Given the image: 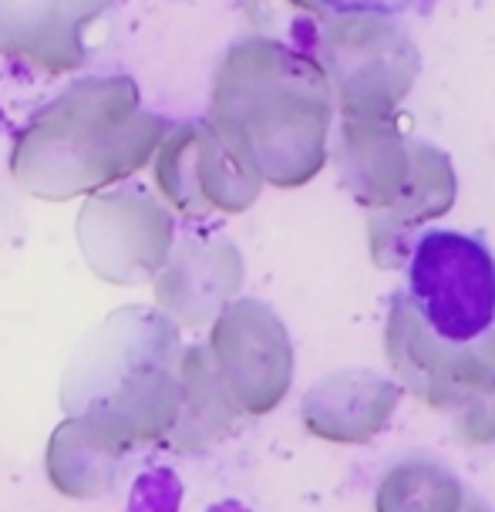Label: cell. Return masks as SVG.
Here are the masks:
<instances>
[{
	"label": "cell",
	"mask_w": 495,
	"mask_h": 512,
	"mask_svg": "<svg viewBox=\"0 0 495 512\" xmlns=\"http://www.w3.org/2000/svg\"><path fill=\"white\" fill-rule=\"evenodd\" d=\"M330 115L320 64L287 44L246 38L216 64L206 122L270 186H307L327 166Z\"/></svg>",
	"instance_id": "1"
},
{
	"label": "cell",
	"mask_w": 495,
	"mask_h": 512,
	"mask_svg": "<svg viewBox=\"0 0 495 512\" xmlns=\"http://www.w3.org/2000/svg\"><path fill=\"white\" fill-rule=\"evenodd\" d=\"M169 128L142 108L135 78L85 75L17 128L11 179L44 203L98 196L149 166Z\"/></svg>",
	"instance_id": "2"
},
{
	"label": "cell",
	"mask_w": 495,
	"mask_h": 512,
	"mask_svg": "<svg viewBox=\"0 0 495 512\" xmlns=\"http://www.w3.org/2000/svg\"><path fill=\"white\" fill-rule=\"evenodd\" d=\"M179 327L152 307H122L71 351L61 378L64 415L88 418L128 448L162 445L182 405Z\"/></svg>",
	"instance_id": "3"
},
{
	"label": "cell",
	"mask_w": 495,
	"mask_h": 512,
	"mask_svg": "<svg viewBox=\"0 0 495 512\" xmlns=\"http://www.w3.org/2000/svg\"><path fill=\"white\" fill-rule=\"evenodd\" d=\"M384 354L398 374V388L452 415L465 445H495V368L482 361L475 344L438 337L408 294H394L384 324Z\"/></svg>",
	"instance_id": "4"
},
{
	"label": "cell",
	"mask_w": 495,
	"mask_h": 512,
	"mask_svg": "<svg viewBox=\"0 0 495 512\" xmlns=\"http://www.w3.org/2000/svg\"><path fill=\"white\" fill-rule=\"evenodd\" d=\"M334 105L344 118H391L415 85L421 58L388 17H327L314 44Z\"/></svg>",
	"instance_id": "5"
},
{
	"label": "cell",
	"mask_w": 495,
	"mask_h": 512,
	"mask_svg": "<svg viewBox=\"0 0 495 512\" xmlns=\"http://www.w3.org/2000/svg\"><path fill=\"white\" fill-rule=\"evenodd\" d=\"M408 297L452 344H475L495 320V260L482 240L452 230L421 236L411 250Z\"/></svg>",
	"instance_id": "6"
},
{
	"label": "cell",
	"mask_w": 495,
	"mask_h": 512,
	"mask_svg": "<svg viewBox=\"0 0 495 512\" xmlns=\"http://www.w3.org/2000/svg\"><path fill=\"white\" fill-rule=\"evenodd\" d=\"M75 230L91 273L112 287H139L155 280L176 246L172 209L135 186L88 196Z\"/></svg>",
	"instance_id": "7"
},
{
	"label": "cell",
	"mask_w": 495,
	"mask_h": 512,
	"mask_svg": "<svg viewBox=\"0 0 495 512\" xmlns=\"http://www.w3.org/2000/svg\"><path fill=\"white\" fill-rule=\"evenodd\" d=\"M229 401L243 418H263L293 388V341L270 304L236 297L219 310L206 341Z\"/></svg>",
	"instance_id": "8"
},
{
	"label": "cell",
	"mask_w": 495,
	"mask_h": 512,
	"mask_svg": "<svg viewBox=\"0 0 495 512\" xmlns=\"http://www.w3.org/2000/svg\"><path fill=\"white\" fill-rule=\"evenodd\" d=\"M155 186L176 213H246L260 199L263 179L233 152L206 118L179 122L155 149Z\"/></svg>",
	"instance_id": "9"
},
{
	"label": "cell",
	"mask_w": 495,
	"mask_h": 512,
	"mask_svg": "<svg viewBox=\"0 0 495 512\" xmlns=\"http://www.w3.org/2000/svg\"><path fill=\"white\" fill-rule=\"evenodd\" d=\"M243 256L226 236H186L172 246L169 263L152 280L155 304L176 327L216 320L243 287Z\"/></svg>",
	"instance_id": "10"
},
{
	"label": "cell",
	"mask_w": 495,
	"mask_h": 512,
	"mask_svg": "<svg viewBox=\"0 0 495 512\" xmlns=\"http://www.w3.org/2000/svg\"><path fill=\"white\" fill-rule=\"evenodd\" d=\"M112 0H0V54L48 75L85 68L88 27Z\"/></svg>",
	"instance_id": "11"
},
{
	"label": "cell",
	"mask_w": 495,
	"mask_h": 512,
	"mask_svg": "<svg viewBox=\"0 0 495 512\" xmlns=\"http://www.w3.org/2000/svg\"><path fill=\"white\" fill-rule=\"evenodd\" d=\"M398 401V381L368 368H341L310 384L300 401V422L320 442L368 445L388 428Z\"/></svg>",
	"instance_id": "12"
},
{
	"label": "cell",
	"mask_w": 495,
	"mask_h": 512,
	"mask_svg": "<svg viewBox=\"0 0 495 512\" xmlns=\"http://www.w3.org/2000/svg\"><path fill=\"white\" fill-rule=\"evenodd\" d=\"M334 166L357 206L384 213L408 182V139L391 118H344L334 145Z\"/></svg>",
	"instance_id": "13"
},
{
	"label": "cell",
	"mask_w": 495,
	"mask_h": 512,
	"mask_svg": "<svg viewBox=\"0 0 495 512\" xmlns=\"http://www.w3.org/2000/svg\"><path fill=\"white\" fill-rule=\"evenodd\" d=\"M132 452L135 448L105 432L102 425L64 415V422L48 438L44 472H48V482L58 496L91 502L108 496L118 486V475H122Z\"/></svg>",
	"instance_id": "14"
},
{
	"label": "cell",
	"mask_w": 495,
	"mask_h": 512,
	"mask_svg": "<svg viewBox=\"0 0 495 512\" xmlns=\"http://www.w3.org/2000/svg\"><path fill=\"white\" fill-rule=\"evenodd\" d=\"M179 388H182L179 418L172 425V432L165 435L162 448H169L176 455H203L213 445L223 442L243 418L233 401H229L206 344L182 347Z\"/></svg>",
	"instance_id": "15"
},
{
	"label": "cell",
	"mask_w": 495,
	"mask_h": 512,
	"mask_svg": "<svg viewBox=\"0 0 495 512\" xmlns=\"http://www.w3.org/2000/svg\"><path fill=\"white\" fill-rule=\"evenodd\" d=\"M374 512H492L435 455H405L381 475Z\"/></svg>",
	"instance_id": "16"
},
{
	"label": "cell",
	"mask_w": 495,
	"mask_h": 512,
	"mask_svg": "<svg viewBox=\"0 0 495 512\" xmlns=\"http://www.w3.org/2000/svg\"><path fill=\"white\" fill-rule=\"evenodd\" d=\"M408 155L411 172L405 189H401V196L394 199L391 209L368 213V226H381L384 233L415 243V226L432 223V219L445 216L455 206L458 182L452 159L442 149H435L432 142L408 139Z\"/></svg>",
	"instance_id": "17"
},
{
	"label": "cell",
	"mask_w": 495,
	"mask_h": 512,
	"mask_svg": "<svg viewBox=\"0 0 495 512\" xmlns=\"http://www.w3.org/2000/svg\"><path fill=\"white\" fill-rule=\"evenodd\" d=\"M334 14H374V17H394L405 14L411 7H421L425 0H317Z\"/></svg>",
	"instance_id": "18"
},
{
	"label": "cell",
	"mask_w": 495,
	"mask_h": 512,
	"mask_svg": "<svg viewBox=\"0 0 495 512\" xmlns=\"http://www.w3.org/2000/svg\"><path fill=\"white\" fill-rule=\"evenodd\" d=\"M21 230V213H17L14 196L7 192V186L0 182V250L11 243V236Z\"/></svg>",
	"instance_id": "19"
},
{
	"label": "cell",
	"mask_w": 495,
	"mask_h": 512,
	"mask_svg": "<svg viewBox=\"0 0 495 512\" xmlns=\"http://www.w3.org/2000/svg\"><path fill=\"white\" fill-rule=\"evenodd\" d=\"M475 351L482 354V361L489 364V368H495V320H492L489 331H485L479 341H475Z\"/></svg>",
	"instance_id": "20"
}]
</instances>
